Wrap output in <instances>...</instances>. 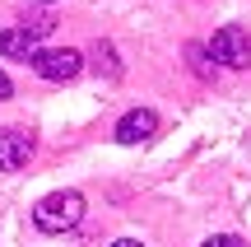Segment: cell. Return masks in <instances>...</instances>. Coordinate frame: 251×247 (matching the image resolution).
Segmentation results:
<instances>
[{"instance_id":"cell-6","label":"cell","mask_w":251,"mask_h":247,"mask_svg":"<svg viewBox=\"0 0 251 247\" xmlns=\"http://www.w3.org/2000/svg\"><path fill=\"white\" fill-rule=\"evenodd\" d=\"M0 56H19V61H33L37 42L24 33V28H0Z\"/></svg>"},{"instance_id":"cell-8","label":"cell","mask_w":251,"mask_h":247,"mask_svg":"<svg viewBox=\"0 0 251 247\" xmlns=\"http://www.w3.org/2000/svg\"><path fill=\"white\" fill-rule=\"evenodd\" d=\"M19 28H24L33 42H42V37L56 28V19H51V14H24V24H19Z\"/></svg>"},{"instance_id":"cell-4","label":"cell","mask_w":251,"mask_h":247,"mask_svg":"<svg viewBox=\"0 0 251 247\" xmlns=\"http://www.w3.org/2000/svg\"><path fill=\"white\" fill-rule=\"evenodd\" d=\"M33 149H37V140L28 136V131L0 126V173H19V168H28Z\"/></svg>"},{"instance_id":"cell-3","label":"cell","mask_w":251,"mask_h":247,"mask_svg":"<svg viewBox=\"0 0 251 247\" xmlns=\"http://www.w3.org/2000/svg\"><path fill=\"white\" fill-rule=\"evenodd\" d=\"M28 65H33L42 80L65 84V80H75V75L84 70V56H79V52H70V47H61V52H42V47H37V56H33Z\"/></svg>"},{"instance_id":"cell-11","label":"cell","mask_w":251,"mask_h":247,"mask_svg":"<svg viewBox=\"0 0 251 247\" xmlns=\"http://www.w3.org/2000/svg\"><path fill=\"white\" fill-rule=\"evenodd\" d=\"M9 93H14V84H9V75L0 70V98H9Z\"/></svg>"},{"instance_id":"cell-2","label":"cell","mask_w":251,"mask_h":247,"mask_svg":"<svg viewBox=\"0 0 251 247\" xmlns=\"http://www.w3.org/2000/svg\"><path fill=\"white\" fill-rule=\"evenodd\" d=\"M205 47H209V56H214V61L228 65V70H247V65H251V37H247L237 24L219 28V33L209 37Z\"/></svg>"},{"instance_id":"cell-12","label":"cell","mask_w":251,"mask_h":247,"mask_svg":"<svg viewBox=\"0 0 251 247\" xmlns=\"http://www.w3.org/2000/svg\"><path fill=\"white\" fill-rule=\"evenodd\" d=\"M112 247H144V243H135V238H117Z\"/></svg>"},{"instance_id":"cell-9","label":"cell","mask_w":251,"mask_h":247,"mask_svg":"<svg viewBox=\"0 0 251 247\" xmlns=\"http://www.w3.org/2000/svg\"><path fill=\"white\" fill-rule=\"evenodd\" d=\"M186 56H191V70H196L200 80H214V65L205 61V56H209V47H200V42H191V47H186Z\"/></svg>"},{"instance_id":"cell-13","label":"cell","mask_w":251,"mask_h":247,"mask_svg":"<svg viewBox=\"0 0 251 247\" xmlns=\"http://www.w3.org/2000/svg\"><path fill=\"white\" fill-rule=\"evenodd\" d=\"M37 5H56V0H37Z\"/></svg>"},{"instance_id":"cell-10","label":"cell","mask_w":251,"mask_h":247,"mask_svg":"<svg viewBox=\"0 0 251 247\" xmlns=\"http://www.w3.org/2000/svg\"><path fill=\"white\" fill-rule=\"evenodd\" d=\"M205 247H247V243L237 238V233H219V238H209Z\"/></svg>"},{"instance_id":"cell-7","label":"cell","mask_w":251,"mask_h":247,"mask_svg":"<svg viewBox=\"0 0 251 247\" xmlns=\"http://www.w3.org/2000/svg\"><path fill=\"white\" fill-rule=\"evenodd\" d=\"M93 70H98V75H107V80H117V75H121V61H117V47H112V42H93Z\"/></svg>"},{"instance_id":"cell-5","label":"cell","mask_w":251,"mask_h":247,"mask_svg":"<svg viewBox=\"0 0 251 247\" xmlns=\"http://www.w3.org/2000/svg\"><path fill=\"white\" fill-rule=\"evenodd\" d=\"M153 131H158V112H153V108H130L117 121V140H121V145H140V140H149Z\"/></svg>"},{"instance_id":"cell-1","label":"cell","mask_w":251,"mask_h":247,"mask_svg":"<svg viewBox=\"0 0 251 247\" xmlns=\"http://www.w3.org/2000/svg\"><path fill=\"white\" fill-rule=\"evenodd\" d=\"M84 220V196L79 192H51L33 205V224L42 233H65Z\"/></svg>"}]
</instances>
